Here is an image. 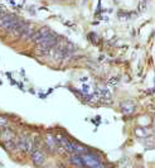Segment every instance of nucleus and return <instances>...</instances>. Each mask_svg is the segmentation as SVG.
Listing matches in <instances>:
<instances>
[{"mask_svg":"<svg viewBox=\"0 0 155 168\" xmlns=\"http://www.w3.org/2000/svg\"><path fill=\"white\" fill-rule=\"evenodd\" d=\"M57 43H58V37L53 32H51L38 43V49L42 53H49V49L53 48Z\"/></svg>","mask_w":155,"mask_h":168,"instance_id":"nucleus-1","label":"nucleus"},{"mask_svg":"<svg viewBox=\"0 0 155 168\" xmlns=\"http://www.w3.org/2000/svg\"><path fill=\"white\" fill-rule=\"evenodd\" d=\"M19 18H16L13 14H5L4 13L0 14V28L5 29V31H9V29L14 26V24L18 23Z\"/></svg>","mask_w":155,"mask_h":168,"instance_id":"nucleus-2","label":"nucleus"},{"mask_svg":"<svg viewBox=\"0 0 155 168\" xmlns=\"http://www.w3.org/2000/svg\"><path fill=\"white\" fill-rule=\"evenodd\" d=\"M82 155V159H83V163H85V167H102L103 164L100 161V157L96 154H91V153H83Z\"/></svg>","mask_w":155,"mask_h":168,"instance_id":"nucleus-3","label":"nucleus"},{"mask_svg":"<svg viewBox=\"0 0 155 168\" xmlns=\"http://www.w3.org/2000/svg\"><path fill=\"white\" fill-rule=\"evenodd\" d=\"M49 33H51V29H49L48 27H42L40 29H38V31H35L34 33H33V36H32V41L34 42V43L38 44L39 42L44 38L45 36H48Z\"/></svg>","mask_w":155,"mask_h":168,"instance_id":"nucleus-4","label":"nucleus"},{"mask_svg":"<svg viewBox=\"0 0 155 168\" xmlns=\"http://www.w3.org/2000/svg\"><path fill=\"white\" fill-rule=\"evenodd\" d=\"M24 28H25V23L23 22V20H18V23L16 24H14L13 27H11L9 31L10 33V36H13V37H15V38H18V37H20L22 36V33H23V31H24Z\"/></svg>","mask_w":155,"mask_h":168,"instance_id":"nucleus-5","label":"nucleus"},{"mask_svg":"<svg viewBox=\"0 0 155 168\" xmlns=\"http://www.w3.org/2000/svg\"><path fill=\"white\" fill-rule=\"evenodd\" d=\"M45 161V154L40 149H34L32 152V162L34 166H42Z\"/></svg>","mask_w":155,"mask_h":168,"instance_id":"nucleus-6","label":"nucleus"},{"mask_svg":"<svg viewBox=\"0 0 155 168\" xmlns=\"http://www.w3.org/2000/svg\"><path fill=\"white\" fill-rule=\"evenodd\" d=\"M95 95L97 96L98 99L105 100V101H110V100H111V92L108 91L107 89H102V87H100V89L96 90Z\"/></svg>","mask_w":155,"mask_h":168,"instance_id":"nucleus-7","label":"nucleus"},{"mask_svg":"<svg viewBox=\"0 0 155 168\" xmlns=\"http://www.w3.org/2000/svg\"><path fill=\"white\" fill-rule=\"evenodd\" d=\"M45 145H47V148L51 150V152H54V150L57 149V147H58V143L56 140V137H52V135H47L45 137Z\"/></svg>","mask_w":155,"mask_h":168,"instance_id":"nucleus-8","label":"nucleus"},{"mask_svg":"<svg viewBox=\"0 0 155 168\" xmlns=\"http://www.w3.org/2000/svg\"><path fill=\"white\" fill-rule=\"evenodd\" d=\"M134 110H135V105H134L132 103H130V101H124L122 104H121V111H122L125 115L132 114Z\"/></svg>","mask_w":155,"mask_h":168,"instance_id":"nucleus-9","label":"nucleus"},{"mask_svg":"<svg viewBox=\"0 0 155 168\" xmlns=\"http://www.w3.org/2000/svg\"><path fill=\"white\" fill-rule=\"evenodd\" d=\"M35 32V28L30 26V24H25V28H24V31L22 33V38L23 39H30L32 38V36H33V33Z\"/></svg>","mask_w":155,"mask_h":168,"instance_id":"nucleus-10","label":"nucleus"},{"mask_svg":"<svg viewBox=\"0 0 155 168\" xmlns=\"http://www.w3.org/2000/svg\"><path fill=\"white\" fill-rule=\"evenodd\" d=\"M73 155L69 158V162L72 163L73 166H78V167H85V163H83V159H82V155L81 154H77V153H72Z\"/></svg>","mask_w":155,"mask_h":168,"instance_id":"nucleus-11","label":"nucleus"},{"mask_svg":"<svg viewBox=\"0 0 155 168\" xmlns=\"http://www.w3.org/2000/svg\"><path fill=\"white\" fill-rule=\"evenodd\" d=\"M15 135H14V133H13V130H10V129H8L5 128L1 132V139L4 142H8V140H11V139H14Z\"/></svg>","mask_w":155,"mask_h":168,"instance_id":"nucleus-12","label":"nucleus"},{"mask_svg":"<svg viewBox=\"0 0 155 168\" xmlns=\"http://www.w3.org/2000/svg\"><path fill=\"white\" fill-rule=\"evenodd\" d=\"M87 152H88V149H87L85 145H81V144H77V143H73V153L83 154V153H87Z\"/></svg>","mask_w":155,"mask_h":168,"instance_id":"nucleus-13","label":"nucleus"},{"mask_svg":"<svg viewBox=\"0 0 155 168\" xmlns=\"http://www.w3.org/2000/svg\"><path fill=\"white\" fill-rule=\"evenodd\" d=\"M135 134H136V137H139V138H144V137H146V130L144 128H136Z\"/></svg>","mask_w":155,"mask_h":168,"instance_id":"nucleus-14","label":"nucleus"},{"mask_svg":"<svg viewBox=\"0 0 155 168\" xmlns=\"http://www.w3.org/2000/svg\"><path fill=\"white\" fill-rule=\"evenodd\" d=\"M146 5H148L146 0H140L139 4H137V9H139V11H145L146 10Z\"/></svg>","mask_w":155,"mask_h":168,"instance_id":"nucleus-15","label":"nucleus"},{"mask_svg":"<svg viewBox=\"0 0 155 168\" xmlns=\"http://www.w3.org/2000/svg\"><path fill=\"white\" fill-rule=\"evenodd\" d=\"M8 125V117L0 116V128H5Z\"/></svg>","mask_w":155,"mask_h":168,"instance_id":"nucleus-16","label":"nucleus"},{"mask_svg":"<svg viewBox=\"0 0 155 168\" xmlns=\"http://www.w3.org/2000/svg\"><path fill=\"white\" fill-rule=\"evenodd\" d=\"M117 81H119V78L115 77V78H112L111 81H108V83H112V85H115V83H117Z\"/></svg>","mask_w":155,"mask_h":168,"instance_id":"nucleus-17","label":"nucleus"},{"mask_svg":"<svg viewBox=\"0 0 155 168\" xmlns=\"http://www.w3.org/2000/svg\"><path fill=\"white\" fill-rule=\"evenodd\" d=\"M1 13H4V8H3L1 5H0V14H1Z\"/></svg>","mask_w":155,"mask_h":168,"instance_id":"nucleus-18","label":"nucleus"}]
</instances>
